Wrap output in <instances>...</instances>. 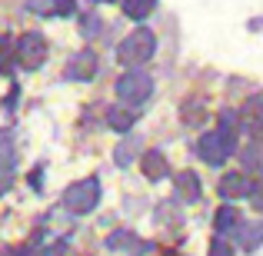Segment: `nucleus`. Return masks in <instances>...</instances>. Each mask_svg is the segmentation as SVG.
I'll list each match as a JSON object with an SVG mask.
<instances>
[{"instance_id": "1", "label": "nucleus", "mask_w": 263, "mask_h": 256, "mask_svg": "<svg viewBox=\"0 0 263 256\" xmlns=\"http://www.w3.org/2000/svg\"><path fill=\"white\" fill-rule=\"evenodd\" d=\"M237 130H240L237 127V113H233V110H223L217 130H210V133H203L197 140L200 160L210 163V167H223V163L237 153Z\"/></svg>"}, {"instance_id": "2", "label": "nucleus", "mask_w": 263, "mask_h": 256, "mask_svg": "<svg viewBox=\"0 0 263 256\" xmlns=\"http://www.w3.org/2000/svg\"><path fill=\"white\" fill-rule=\"evenodd\" d=\"M154 53H157V37H154L150 27L130 30L127 37L120 40V47H117V60H120L123 67H130V70H140Z\"/></svg>"}, {"instance_id": "3", "label": "nucleus", "mask_w": 263, "mask_h": 256, "mask_svg": "<svg viewBox=\"0 0 263 256\" xmlns=\"http://www.w3.org/2000/svg\"><path fill=\"white\" fill-rule=\"evenodd\" d=\"M97 203H100V180H97V176L77 180V183H70L67 193H64V206H67V213H73V216H87V213H93Z\"/></svg>"}, {"instance_id": "4", "label": "nucleus", "mask_w": 263, "mask_h": 256, "mask_svg": "<svg viewBox=\"0 0 263 256\" xmlns=\"http://www.w3.org/2000/svg\"><path fill=\"white\" fill-rule=\"evenodd\" d=\"M114 90H117L123 107H140V103H147L150 93H154V77H150L147 70H127L117 80Z\"/></svg>"}, {"instance_id": "5", "label": "nucleus", "mask_w": 263, "mask_h": 256, "mask_svg": "<svg viewBox=\"0 0 263 256\" xmlns=\"http://www.w3.org/2000/svg\"><path fill=\"white\" fill-rule=\"evenodd\" d=\"M13 60H17V67H24V70H40L47 60V40L40 37V33H24V37L13 40Z\"/></svg>"}, {"instance_id": "6", "label": "nucleus", "mask_w": 263, "mask_h": 256, "mask_svg": "<svg viewBox=\"0 0 263 256\" xmlns=\"http://www.w3.org/2000/svg\"><path fill=\"white\" fill-rule=\"evenodd\" d=\"M237 127L243 130V133H250L253 140L263 133V93H253L243 100V107H240L237 113Z\"/></svg>"}, {"instance_id": "7", "label": "nucleus", "mask_w": 263, "mask_h": 256, "mask_svg": "<svg viewBox=\"0 0 263 256\" xmlns=\"http://www.w3.org/2000/svg\"><path fill=\"white\" fill-rule=\"evenodd\" d=\"M250 190H253V180L247 176L243 170L223 173V176H220V183H217V193H220V200H227V203H237V200L250 196Z\"/></svg>"}, {"instance_id": "8", "label": "nucleus", "mask_w": 263, "mask_h": 256, "mask_svg": "<svg viewBox=\"0 0 263 256\" xmlns=\"http://www.w3.org/2000/svg\"><path fill=\"white\" fill-rule=\"evenodd\" d=\"M64 77L73 80V84H87V80H93V77H97V53L90 50V47L77 50V53L70 57V64H67Z\"/></svg>"}, {"instance_id": "9", "label": "nucleus", "mask_w": 263, "mask_h": 256, "mask_svg": "<svg viewBox=\"0 0 263 256\" xmlns=\"http://www.w3.org/2000/svg\"><path fill=\"white\" fill-rule=\"evenodd\" d=\"M140 170H143V176H147L150 183H160V180L170 176V163H167V156H163L160 150H147V153L140 156Z\"/></svg>"}, {"instance_id": "10", "label": "nucleus", "mask_w": 263, "mask_h": 256, "mask_svg": "<svg viewBox=\"0 0 263 256\" xmlns=\"http://www.w3.org/2000/svg\"><path fill=\"white\" fill-rule=\"evenodd\" d=\"M240 167H243V173H263V136L250 140L240 150Z\"/></svg>"}, {"instance_id": "11", "label": "nucleus", "mask_w": 263, "mask_h": 256, "mask_svg": "<svg viewBox=\"0 0 263 256\" xmlns=\"http://www.w3.org/2000/svg\"><path fill=\"white\" fill-rule=\"evenodd\" d=\"M243 223V216L237 213V206L223 203L217 210V216H213V230H217V237H227V233H237V226Z\"/></svg>"}, {"instance_id": "12", "label": "nucleus", "mask_w": 263, "mask_h": 256, "mask_svg": "<svg viewBox=\"0 0 263 256\" xmlns=\"http://www.w3.org/2000/svg\"><path fill=\"white\" fill-rule=\"evenodd\" d=\"M200 176L193 170H183V173H177V196L183 200V203H197L200 200Z\"/></svg>"}, {"instance_id": "13", "label": "nucleus", "mask_w": 263, "mask_h": 256, "mask_svg": "<svg viewBox=\"0 0 263 256\" xmlns=\"http://www.w3.org/2000/svg\"><path fill=\"white\" fill-rule=\"evenodd\" d=\"M137 123V113L130 107H110L107 110V127L117 130V133H130Z\"/></svg>"}, {"instance_id": "14", "label": "nucleus", "mask_w": 263, "mask_h": 256, "mask_svg": "<svg viewBox=\"0 0 263 256\" xmlns=\"http://www.w3.org/2000/svg\"><path fill=\"white\" fill-rule=\"evenodd\" d=\"M237 240H240V250L253 253L263 243V220L260 223H240L237 226Z\"/></svg>"}, {"instance_id": "15", "label": "nucleus", "mask_w": 263, "mask_h": 256, "mask_svg": "<svg viewBox=\"0 0 263 256\" xmlns=\"http://www.w3.org/2000/svg\"><path fill=\"white\" fill-rule=\"evenodd\" d=\"M17 163V140H13L10 130H0V170H10Z\"/></svg>"}, {"instance_id": "16", "label": "nucleus", "mask_w": 263, "mask_h": 256, "mask_svg": "<svg viewBox=\"0 0 263 256\" xmlns=\"http://www.w3.org/2000/svg\"><path fill=\"white\" fill-rule=\"evenodd\" d=\"M154 7H157V0H123V13H127L130 20H147L150 13H154Z\"/></svg>"}, {"instance_id": "17", "label": "nucleus", "mask_w": 263, "mask_h": 256, "mask_svg": "<svg viewBox=\"0 0 263 256\" xmlns=\"http://www.w3.org/2000/svg\"><path fill=\"white\" fill-rule=\"evenodd\" d=\"M13 67H17V60H13V40L7 33H0V73L13 77Z\"/></svg>"}, {"instance_id": "18", "label": "nucleus", "mask_w": 263, "mask_h": 256, "mask_svg": "<svg viewBox=\"0 0 263 256\" xmlns=\"http://www.w3.org/2000/svg\"><path fill=\"white\" fill-rule=\"evenodd\" d=\"M180 116H183L186 127H200V123L206 120V107L200 100H190V103H183V107H180Z\"/></svg>"}, {"instance_id": "19", "label": "nucleus", "mask_w": 263, "mask_h": 256, "mask_svg": "<svg viewBox=\"0 0 263 256\" xmlns=\"http://www.w3.org/2000/svg\"><path fill=\"white\" fill-rule=\"evenodd\" d=\"M134 156H137V140H123L120 147L114 150V163H117V167H130Z\"/></svg>"}, {"instance_id": "20", "label": "nucleus", "mask_w": 263, "mask_h": 256, "mask_svg": "<svg viewBox=\"0 0 263 256\" xmlns=\"http://www.w3.org/2000/svg\"><path fill=\"white\" fill-rule=\"evenodd\" d=\"M210 256H233V243L227 237H213L210 240Z\"/></svg>"}, {"instance_id": "21", "label": "nucleus", "mask_w": 263, "mask_h": 256, "mask_svg": "<svg viewBox=\"0 0 263 256\" xmlns=\"http://www.w3.org/2000/svg\"><path fill=\"white\" fill-rule=\"evenodd\" d=\"M247 200L253 203V210H257V213H263V176L253 183V190H250V196H247Z\"/></svg>"}, {"instance_id": "22", "label": "nucleus", "mask_w": 263, "mask_h": 256, "mask_svg": "<svg viewBox=\"0 0 263 256\" xmlns=\"http://www.w3.org/2000/svg\"><path fill=\"white\" fill-rule=\"evenodd\" d=\"M130 240H134V237H130V230H117V233H114V237H110V240H107V250H117V246H123V243H130Z\"/></svg>"}, {"instance_id": "23", "label": "nucleus", "mask_w": 263, "mask_h": 256, "mask_svg": "<svg viewBox=\"0 0 263 256\" xmlns=\"http://www.w3.org/2000/svg\"><path fill=\"white\" fill-rule=\"evenodd\" d=\"M13 186V173L10 170H0V193H7Z\"/></svg>"}, {"instance_id": "24", "label": "nucleus", "mask_w": 263, "mask_h": 256, "mask_svg": "<svg viewBox=\"0 0 263 256\" xmlns=\"http://www.w3.org/2000/svg\"><path fill=\"white\" fill-rule=\"evenodd\" d=\"M40 173H44V170H40V167H37V170L30 173V183H33V190H40Z\"/></svg>"}, {"instance_id": "25", "label": "nucleus", "mask_w": 263, "mask_h": 256, "mask_svg": "<svg viewBox=\"0 0 263 256\" xmlns=\"http://www.w3.org/2000/svg\"><path fill=\"white\" fill-rule=\"evenodd\" d=\"M160 256H180V253H177V250H163Z\"/></svg>"}]
</instances>
